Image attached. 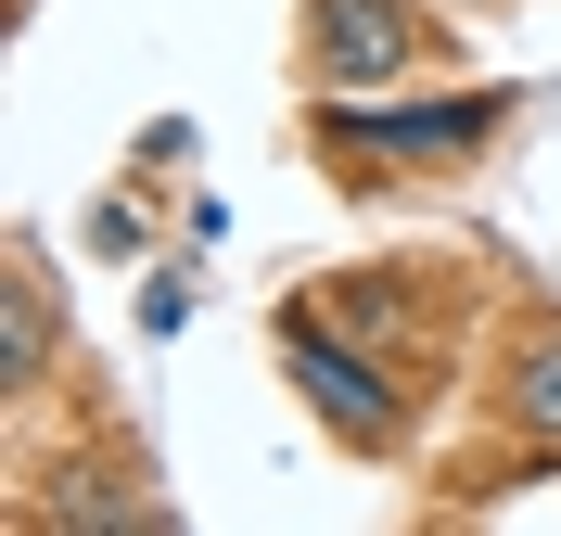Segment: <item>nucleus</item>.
<instances>
[{"label":"nucleus","instance_id":"nucleus-1","mask_svg":"<svg viewBox=\"0 0 561 536\" xmlns=\"http://www.w3.org/2000/svg\"><path fill=\"white\" fill-rule=\"evenodd\" d=\"M307 52H319V90H383V77L421 65V26L396 13V0H319Z\"/></svg>","mask_w":561,"mask_h":536},{"label":"nucleus","instance_id":"nucleus-3","mask_svg":"<svg viewBox=\"0 0 561 536\" xmlns=\"http://www.w3.org/2000/svg\"><path fill=\"white\" fill-rule=\"evenodd\" d=\"M497 103H421V115H332V141L345 153H459V141H485Z\"/></svg>","mask_w":561,"mask_h":536},{"label":"nucleus","instance_id":"nucleus-5","mask_svg":"<svg viewBox=\"0 0 561 536\" xmlns=\"http://www.w3.org/2000/svg\"><path fill=\"white\" fill-rule=\"evenodd\" d=\"M511 422L561 447V320H549V332H524V357H511Z\"/></svg>","mask_w":561,"mask_h":536},{"label":"nucleus","instance_id":"nucleus-2","mask_svg":"<svg viewBox=\"0 0 561 536\" xmlns=\"http://www.w3.org/2000/svg\"><path fill=\"white\" fill-rule=\"evenodd\" d=\"M280 357H294L307 409H319L332 434H345V447H383V434H396V396H383V370H370V357H345L319 320H280Z\"/></svg>","mask_w":561,"mask_h":536},{"label":"nucleus","instance_id":"nucleus-4","mask_svg":"<svg viewBox=\"0 0 561 536\" xmlns=\"http://www.w3.org/2000/svg\"><path fill=\"white\" fill-rule=\"evenodd\" d=\"M38 357H51V294H38V269H13L0 282V384H38Z\"/></svg>","mask_w":561,"mask_h":536}]
</instances>
